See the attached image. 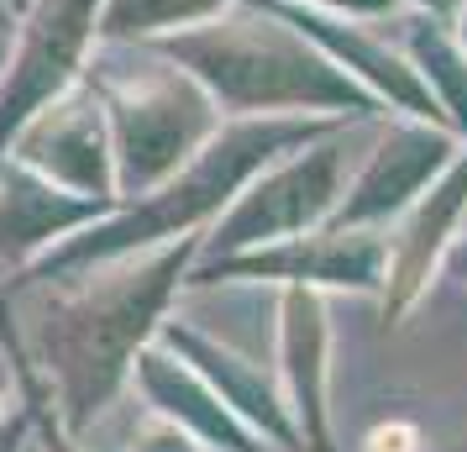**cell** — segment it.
<instances>
[{
	"label": "cell",
	"mask_w": 467,
	"mask_h": 452,
	"mask_svg": "<svg viewBox=\"0 0 467 452\" xmlns=\"http://www.w3.org/2000/svg\"><path fill=\"white\" fill-rule=\"evenodd\" d=\"M131 452H200L184 436L179 426H169V421H158V426L148 431V436H131Z\"/></svg>",
	"instance_id": "5"
},
{
	"label": "cell",
	"mask_w": 467,
	"mask_h": 452,
	"mask_svg": "<svg viewBox=\"0 0 467 452\" xmlns=\"http://www.w3.org/2000/svg\"><path fill=\"white\" fill-rule=\"evenodd\" d=\"M462 200H467V169L457 173L441 194H431V205L410 221V237H404V247H400L394 284H389V316H404V305H415V295L425 289L431 263L441 253V242H446V232H451L457 211H462Z\"/></svg>",
	"instance_id": "2"
},
{
	"label": "cell",
	"mask_w": 467,
	"mask_h": 452,
	"mask_svg": "<svg viewBox=\"0 0 467 452\" xmlns=\"http://www.w3.org/2000/svg\"><path fill=\"white\" fill-rule=\"evenodd\" d=\"M152 389H158V400H169V415L184 410V421H190L205 442H215V447H226V452H263L253 431L242 426L215 394H205L200 384H179L169 368H152Z\"/></svg>",
	"instance_id": "3"
},
{
	"label": "cell",
	"mask_w": 467,
	"mask_h": 452,
	"mask_svg": "<svg viewBox=\"0 0 467 452\" xmlns=\"http://www.w3.org/2000/svg\"><path fill=\"white\" fill-rule=\"evenodd\" d=\"M462 274H467V247H462Z\"/></svg>",
	"instance_id": "8"
},
{
	"label": "cell",
	"mask_w": 467,
	"mask_h": 452,
	"mask_svg": "<svg viewBox=\"0 0 467 452\" xmlns=\"http://www.w3.org/2000/svg\"><path fill=\"white\" fill-rule=\"evenodd\" d=\"M284 373H289V415L299 431V452H337L331 447V405H326V321L310 295L289 300Z\"/></svg>",
	"instance_id": "1"
},
{
	"label": "cell",
	"mask_w": 467,
	"mask_h": 452,
	"mask_svg": "<svg viewBox=\"0 0 467 452\" xmlns=\"http://www.w3.org/2000/svg\"><path fill=\"white\" fill-rule=\"evenodd\" d=\"M22 436H26V426H22V421L0 426V452H26V447H22Z\"/></svg>",
	"instance_id": "6"
},
{
	"label": "cell",
	"mask_w": 467,
	"mask_h": 452,
	"mask_svg": "<svg viewBox=\"0 0 467 452\" xmlns=\"http://www.w3.org/2000/svg\"><path fill=\"white\" fill-rule=\"evenodd\" d=\"M362 452H425V436L410 421H383L362 436Z\"/></svg>",
	"instance_id": "4"
},
{
	"label": "cell",
	"mask_w": 467,
	"mask_h": 452,
	"mask_svg": "<svg viewBox=\"0 0 467 452\" xmlns=\"http://www.w3.org/2000/svg\"><path fill=\"white\" fill-rule=\"evenodd\" d=\"M43 452H79V447H68V442H58V436H53V442H47Z\"/></svg>",
	"instance_id": "7"
}]
</instances>
